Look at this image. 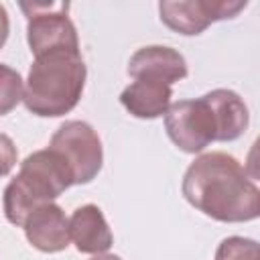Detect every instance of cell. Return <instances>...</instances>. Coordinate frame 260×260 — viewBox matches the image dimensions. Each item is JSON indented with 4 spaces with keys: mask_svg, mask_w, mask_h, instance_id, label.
I'll return each mask as SVG.
<instances>
[{
    "mask_svg": "<svg viewBox=\"0 0 260 260\" xmlns=\"http://www.w3.org/2000/svg\"><path fill=\"white\" fill-rule=\"evenodd\" d=\"M181 191L187 203L215 221L242 223L260 215L258 185L228 152L199 154L187 167Z\"/></svg>",
    "mask_w": 260,
    "mask_h": 260,
    "instance_id": "6da1fadb",
    "label": "cell"
},
{
    "mask_svg": "<svg viewBox=\"0 0 260 260\" xmlns=\"http://www.w3.org/2000/svg\"><path fill=\"white\" fill-rule=\"evenodd\" d=\"M87 69L77 49H55L35 57L22 102L39 118L69 114L81 100Z\"/></svg>",
    "mask_w": 260,
    "mask_h": 260,
    "instance_id": "7a4b0ae2",
    "label": "cell"
},
{
    "mask_svg": "<svg viewBox=\"0 0 260 260\" xmlns=\"http://www.w3.org/2000/svg\"><path fill=\"white\" fill-rule=\"evenodd\" d=\"M73 185V177L65 160L51 150H35L28 154L14 179L4 189L2 207L12 225L24 223V219L45 203H53L61 193Z\"/></svg>",
    "mask_w": 260,
    "mask_h": 260,
    "instance_id": "3957f363",
    "label": "cell"
},
{
    "mask_svg": "<svg viewBox=\"0 0 260 260\" xmlns=\"http://www.w3.org/2000/svg\"><path fill=\"white\" fill-rule=\"evenodd\" d=\"M49 148L55 150L71 171L73 185L91 183L104 165V148L98 132L83 120L63 122L51 136Z\"/></svg>",
    "mask_w": 260,
    "mask_h": 260,
    "instance_id": "277c9868",
    "label": "cell"
},
{
    "mask_svg": "<svg viewBox=\"0 0 260 260\" xmlns=\"http://www.w3.org/2000/svg\"><path fill=\"white\" fill-rule=\"evenodd\" d=\"M26 24V41L37 57L55 49H77L79 39L75 24L67 16V2H20Z\"/></svg>",
    "mask_w": 260,
    "mask_h": 260,
    "instance_id": "5b68a950",
    "label": "cell"
},
{
    "mask_svg": "<svg viewBox=\"0 0 260 260\" xmlns=\"http://www.w3.org/2000/svg\"><path fill=\"white\" fill-rule=\"evenodd\" d=\"M165 130L171 142L189 154H197L215 142V120L203 95L171 104L165 112Z\"/></svg>",
    "mask_w": 260,
    "mask_h": 260,
    "instance_id": "8992f818",
    "label": "cell"
},
{
    "mask_svg": "<svg viewBox=\"0 0 260 260\" xmlns=\"http://www.w3.org/2000/svg\"><path fill=\"white\" fill-rule=\"evenodd\" d=\"M246 6V0H165L158 4V14L171 30L195 37L211 22L236 18Z\"/></svg>",
    "mask_w": 260,
    "mask_h": 260,
    "instance_id": "52a82bcc",
    "label": "cell"
},
{
    "mask_svg": "<svg viewBox=\"0 0 260 260\" xmlns=\"http://www.w3.org/2000/svg\"><path fill=\"white\" fill-rule=\"evenodd\" d=\"M126 71L134 79H148L165 85H173L185 79L189 73L185 57L173 47H162V45H150L138 49L130 57Z\"/></svg>",
    "mask_w": 260,
    "mask_h": 260,
    "instance_id": "ba28073f",
    "label": "cell"
},
{
    "mask_svg": "<svg viewBox=\"0 0 260 260\" xmlns=\"http://www.w3.org/2000/svg\"><path fill=\"white\" fill-rule=\"evenodd\" d=\"M24 236L32 248L45 254L63 252L69 246V217L57 203H45L22 223Z\"/></svg>",
    "mask_w": 260,
    "mask_h": 260,
    "instance_id": "9c48e42d",
    "label": "cell"
},
{
    "mask_svg": "<svg viewBox=\"0 0 260 260\" xmlns=\"http://www.w3.org/2000/svg\"><path fill=\"white\" fill-rule=\"evenodd\" d=\"M69 240L75 244L81 254H104L114 244L112 230L102 213V209L93 203L77 207L69 217Z\"/></svg>",
    "mask_w": 260,
    "mask_h": 260,
    "instance_id": "30bf717a",
    "label": "cell"
},
{
    "mask_svg": "<svg viewBox=\"0 0 260 260\" xmlns=\"http://www.w3.org/2000/svg\"><path fill=\"white\" fill-rule=\"evenodd\" d=\"M207 102L213 120H215V142H232L238 140L250 124L248 106L244 100L232 89H211L203 95Z\"/></svg>",
    "mask_w": 260,
    "mask_h": 260,
    "instance_id": "8fae6325",
    "label": "cell"
},
{
    "mask_svg": "<svg viewBox=\"0 0 260 260\" xmlns=\"http://www.w3.org/2000/svg\"><path fill=\"white\" fill-rule=\"evenodd\" d=\"M171 98H173L171 85L148 79H134L120 93V104L134 118L154 120L158 116H165V112L171 106Z\"/></svg>",
    "mask_w": 260,
    "mask_h": 260,
    "instance_id": "7c38bea8",
    "label": "cell"
},
{
    "mask_svg": "<svg viewBox=\"0 0 260 260\" xmlns=\"http://www.w3.org/2000/svg\"><path fill=\"white\" fill-rule=\"evenodd\" d=\"M24 95V83L16 69L0 63V116L10 114Z\"/></svg>",
    "mask_w": 260,
    "mask_h": 260,
    "instance_id": "4fadbf2b",
    "label": "cell"
},
{
    "mask_svg": "<svg viewBox=\"0 0 260 260\" xmlns=\"http://www.w3.org/2000/svg\"><path fill=\"white\" fill-rule=\"evenodd\" d=\"M16 158H18V150L14 140L8 134L0 132V177H6L14 169Z\"/></svg>",
    "mask_w": 260,
    "mask_h": 260,
    "instance_id": "5bb4252c",
    "label": "cell"
},
{
    "mask_svg": "<svg viewBox=\"0 0 260 260\" xmlns=\"http://www.w3.org/2000/svg\"><path fill=\"white\" fill-rule=\"evenodd\" d=\"M8 35H10V18H8L6 8L0 4V49L8 41Z\"/></svg>",
    "mask_w": 260,
    "mask_h": 260,
    "instance_id": "9a60e30c",
    "label": "cell"
},
{
    "mask_svg": "<svg viewBox=\"0 0 260 260\" xmlns=\"http://www.w3.org/2000/svg\"><path fill=\"white\" fill-rule=\"evenodd\" d=\"M89 260H122L120 256H116V254H95V256H91Z\"/></svg>",
    "mask_w": 260,
    "mask_h": 260,
    "instance_id": "2e32d148",
    "label": "cell"
}]
</instances>
